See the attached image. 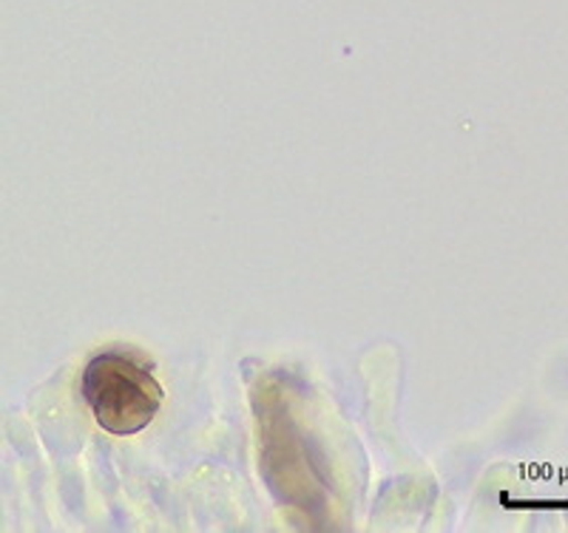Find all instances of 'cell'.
Here are the masks:
<instances>
[{"label":"cell","mask_w":568,"mask_h":533,"mask_svg":"<svg viewBox=\"0 0 568 533\" xmlns=\"http://www.w3.org/2000/svg\"><path fill=\"white\" fill-rule=\"evenodd\" d=\"M83 398L100 429L125 438L156 418L165 392L145 360L125 352H100L83 369Z\"/></svg>","instance_id":"1"}]
</instances>
